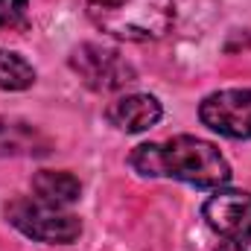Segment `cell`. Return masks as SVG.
<instances>
[{
  "label": "cell",
  "instance_id": "cell-1",
  "mask_svg": "<svg viewBox=\"0 0 251 251\" xmlns=\"http://www.w3.org/2000/svg\"><path fill=\"white\" fill-rule=\"evenodd\" d=\"M128 164L146 178H176L196 187H222L231 181V167L219 149L201 137L178 134L164 143H140Z\"/></svg>",
  "mask_w": 251,
  "mask_h": 251
},
{
  "label": "cell",
  "instance_id": "cell-2",
  "mask_svg": "<svg viewBox=\"0 0 251 251\" xmlns=\"http://www.w3.org/2000/svg\"><path fill=\"white\" fill-rule=\"evenodd\" d=\"M88 18L120 41H158L173 29V0H85Z\"/></svg>",
  "mask_w": 251,
  "mask_h": 251
},
{
  "label": "cell",
  "instance_id": "cell-3",
  "mask_svg": "<svg viewBox=\"0 0 251 251\" xmlns=\"http://www.w3.org/2000/svg\"><path fill=\"white\" fill-rule=\"evenodd\" d=\"M6 219L29 240L67 246L82 234V222L62 207H53L41 199H12L6 204Z\"/></svg>",
  "mask_w": 251,
  "mask_h": 251
},
{
  "label": "cell",
  "instance_id": "cell-4",
  "mask_svg": "<svg viewBox=\"0 0 251 251\" xmlns=\"http://www.w3.org/2000/svg\"><path fill=\"white\" fill-rule=\"evenodd\" d=\"M70 67L79 73V79L100 94L120 91L134 82V67L111 47L102 44H79L70 53Z\"/></svg>",
  "mask_w": 251,
  "mask_h": 251
},
{
  "label": "cell",
  "instance_id": "cell-5",
  "mask_svg": "<svg viewBox=\"0 0 251 251\" xmlns=\"http://www.w3.org/2000/svg\"><path fill=\"white\" fill-rule=\"evenodd\" d=\"M201 123L225 137L246 140L251 137V88L216 91L199 105Z\"/></svg>",
  "mask_w": 251,
  "mask_h": 251
},
{
  "label": "cell",
  "instance_id": "cell-6",
  "mask_svg": "<svg viewBox=\"0 0 251 251\" xmlns=\"http://www.w3.org/2000/svg\"><path fill=\"white\" fill-rule=\"evenodd\" d=\"M207 225L234 243H251V193L222 190L213 193L204 204Z\"/></svg>",
  "mask_w": 251,
  "mask_h": 251
},
{
  "label": "cell",
  "instance_id": "cell-7",
  "mask_svg": "<svg viewBox=\"0 0 251 251\" xmlns=\"http://www.w3.org/2000/svg\"><path fill=\"white\" fill-rule=\"evenodd\" d=\"M108 123L123 128V131H146L161 120V102L149 94H131L120 97L117 102L108 105L105 111Z\"/></svg>",
  "mask_w": 251,
  "mask_h": 251
},
{
  "label": "cell",
  "instance_id": "cell-8",
  "mask_svg": "<svg viewBox=\"0 0 251 251\" xmlns=\"http://www.w3.org/2000/svg\"><path fill=\"white\" fill-rule=\"evenodd\" d=\"M32 193L35 199L53 204V207H64V204H73L82 193V184L76 176L62 173V170H41L32 176Z\"/></svg>",
  "mask_w": 251,
  "mask_h": 251
},
{
  "label": "cell",
  "instance_id": "cell-9",
  "mask_svg": "<svg viewBox=\"0 0 251 251\" xmlns=\"http://www.w3.org/2000/svg\"><path fill=\"white\" fill-rule=\"evenodd\" d=\"M50 143L26 123L0 117V155H44Z\"/></svg>",
  "mask_w": 251,
  "mask_h": 251
},
{
  "label": "cell",
  "instance_id": "cell-10",
  "mask_svg": "<svg viewBox=\"0 0 251 251\" xmlns=\"http://www.w3.org/2000/svg\"><path fill=\"white\" fill-rule=\"evenodd\" d=\"M35 82V70L18 53L0 50V88L3 91H24Z\"/></svg>",
  "mask_w": 251,
  "mask_h": 251
},
{
  "label": "cell",
  "instance_id": "cell-11",
  "mask_svg": "<svg viewBox=\"0 0 251 251\" xmlns=\"http://www.w3.org/2000/svg\"><path fill=\"white\" fill-rule=\"evenodd\" d=\"M29 26V3L26 0H0V29H26Z\"/></svg>",
  "mask_w": 251,
  "mask_h": 251
},
{
  "label": "cell",
  "instance_id": "cell-12",
  "mask_svg": "<svg viewBox=\"0 0 251 251\" xmlns=\"http://www.w3.org/2000/svg\"><path fill=\"white\" fill-rule=\"evenodd\" d=\"M216 251H246V249H243V243H234V240H228V243H222Z\"/></svg>",
  "mask_w": 251,
  "mask_h": 251
}]
</instances>
